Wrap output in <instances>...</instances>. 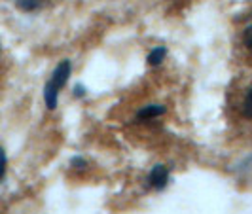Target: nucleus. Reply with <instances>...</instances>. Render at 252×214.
Wrapping results in <instances>:
<instances>
[{"instance_id":"1","label":"nucleus","mask_w":252,"mask_h":214,"mask_svg":"<svg viewBox=\"0 0 252 214\" xmlns=\"http://www.w3.org/2000/svg\"><path fill=\"white\" fill-rule=\"evenodd\" d=\"M70 72H72V64H70V61L64 59V61H61L59 66L53 70L50 82L46 84V88H44V101H46V106H48L50 110H53V108L57 106L59 91L64 88V84H66Z\"/></svg>"},{"instance_id":"2","label":"nucleus","mask_w":252,"mask_h":214,"mask_svg":"<svg viewBox=\"0 0 252 214\" xmlns=\"http://www.w3.org/2000/svg\"><path fill=\"white\" fill-rule=\"evenodd\" d=\"M169 182V169L165 165H156L148 175V186L154 189H163Z\"/></svg>"},{"instance_id":"3","label":"nucleus","mask_w":252,"mask_h":214,"mask_svg":"<svg viewBox=\"0 0 252 214\" xmlns=\"http://www.w3.org/2000/svg\"><path fill=\"white\" fill-rule=\"evenodd\" d=\"M239 36H241V46H243L245 51L252 57V13L247 15V19L243 21Z\"/></svg>"},{"instance_id":"4","label":"nucleus","mask_w":252,"mask_h":214,"mask_svg":"<svg viewBox=\"0 0 252 214\" xmlns=\"http://www.w3.org/2000/svg\"><path fill=\"white\" fill-rule=\"evenodd\" d=\"M53 0H15V6L23 12H36L40 8H46Z\"/></svg>"},{"instance_id":"5","label":"nucleus","mask_w":252,"mask_h":214,"mask_svg":"<svg viewBox=\"0 0 252 214\" xmlns=\"http://www.w3.org/2000/svg\"><path fill=\"white\" fill-rule=\"evenodd\" d=\"M161 114H165L163 104H150V106H144L142 110H139L137 120H152V118H158Z\"/></svg>"},{"instance_id":"6","label":"nucleus","mask_w":252,"mask_h":214,"mask_svg":"<svg viewBox=\"0 0 252 214\" xmlns=\"http://www.w3.org/2000/svg\"><path fill=\"white\" fill-rule=\"evenodd\" d=\"M241 110L245 114V118L252 120V86L243 95V101H241Z\"/></svg>"},{"instance_id":"7","label":"nucleus","mask_w":252,"mask_h":214,"mask_svg":"<svg viewBox=\"0 0 252 214\" xmlns=\"http://www.w3.org/2000/svg\"><path fill=\"white\" fill-rule=\"evenodd\" d=\"M165 55H167V50H165L163 46H159V48H154L150 51V55H148V63L152 66H158V64H161V61L165 59Z\"/></svg>"},{"instance_id":"8","label":"nucleus","mask_w":252,"mask_h":214,"mask_svg":"<svg viewBox=\"0 0 252 214\" xmlns=\"http://www.w3.org/2000/svg\"><path fill=\"white\" fill-rule=\"evenodd\" d=\"M6 175V152L0 148V180Z\"/></svg>"},{"instance_id":"9","label":"nucleus","mask_w":252,"mask_h":214,"mask_svg":"<svg viewBox=\"0 0 252 214\" xmlns=\"http://www.w3.org/2000/svg\"><path fill=\"white\" fill-rule=\"evenodd\" d=\"M70 165H72V167H76V169H84L88 163H86V159H82V157H72Z\"/></svg>"},{"instance_id":"10","label":"nucleus","mask_w":252,"mask_h":214,"mask_svg":"<svg viewBox=\"0 0 252 214\" xmlns=\"http://www.w3.org/2000/svg\"><path fill=\"white\" fill-rule=\"evenodd\" d=\"M74 95H76V97H84V95H86V91H84V88H82V86H76Z\"/></svg>"}]
</instances>
